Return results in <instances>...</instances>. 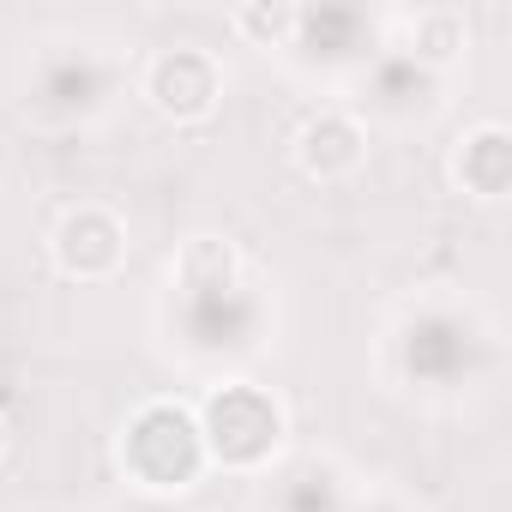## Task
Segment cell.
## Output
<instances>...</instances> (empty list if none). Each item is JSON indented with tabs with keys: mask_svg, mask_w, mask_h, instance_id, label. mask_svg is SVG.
Returning <instances> with one entry per match:
<instances>
[{
	"mask_svg": "<svg viewBox=\"0 0 512 512\" xmlns=\"http://www.w3.org/2000/svg\"><path fill=\"white\" fill-rule=\"evenodd\" d=\"M211 434H217V452H223V458H253L260 446H272L278 410L260 404L253 392H229V398L211 404Z\"/></svg>",
	"mask_w": 512,
	"mask_h": 512,
	"instance_id": "6da1fadb",
	"label": "cell"
},
{
	"mask_svg": "<svg viewBox=\"0 0 512 512\" xmlns=\"http://www.w3.org/2000/svg\"><path fill=\"white\" fill-rule=\"evenodd\" d=\"M151 97H157V109L169 103V115H199V109L217 97V73H211L205 55L175 49V55H163V61L151 67Z\"/></svg>",
	"mask_w": 512,
	"mask_h": 512,
	"instance_id": "7a4b0ae2",
	"label": "cell"
},
{
	"mask_svg": "<svg viewBox=\"0 0 512 512\" xmlns=\"http://www.w3.org/2000/svg\"><path fill=\"white\" fill-rule=\"evenodd\" d=\"M320 151H326V157H338L332 169H356V157H362V151H356V127H344L338 115L314 121V127L302 133V163H314Z\"/></svg>",
	"mask_w": 512,
	"mask_h": 512,
	"instance_id": "3957f363",
	"label": "cell"
}]
</instances>
